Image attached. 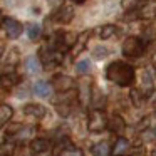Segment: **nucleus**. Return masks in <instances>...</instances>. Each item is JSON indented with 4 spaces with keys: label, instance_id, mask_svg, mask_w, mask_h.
<instances>
[{
    "label": "nucleus",
    "instance_id": "nucleus-1",
    "mask_svg": "<svg viewBox=\"0 0 156 156\" xmlns=\"http://www.w3.org/2000/svg\"><path fill=\"white\" fill-rule=\"evenodd\" d=\"M106 79L121 87H129L136 81V71L124 61H114L106 67Z\"/></svg>",
    "mask_w": 156,
    "mask_h": 156
},
{
    "label": "nucleus",
    "instance_id": "nucleus-2",
    "mask_svg": "<svg viewBox=\"0 0 156 156\" xmlns=\"http://www.w3.org/2000/svg\"><path fill=\"white\" fill-rule=\"evenodd\" d=\"M144 49H146V44L143 39L139 37H128L124 39L121 45V51H122V55L124 57H129V59H136V57H141L144 54Z\"/></svg>",
    "mask_w": 156,
    "mask_h": 156
},
{
    "label": "nucleus",
    "instance_id": "nucleus-3",
    "mask_svg": "<svg viewBox=\"0 0 156 156\" xmlns=\"http://www.w3.org/2000/svg\"><path fill=\"white\" fill-rule=\"evenodd\" d=\"M108 128V118L101 109H92L87 116V129L91 133H101Z\"/></svg>",
    "mask_w": 156,
    "mask_h": 156
},
{
    "label": "nucleus",
    "instance_id": "nucleus-4",
    "mask_svg": "<svg viewBox=\"0 0 156 156\" xmlns=\"http://www.w3.org/2000/svg\"><path fill=\"white\" fill-rule=\"evenodd\" d=\"M2 27H4V30H5V34H7L9 39L20 37L22 30H24V27H22L20 22L15 20V19H12V17H5L4 20H2Z\"/></svg>",
    "mask_w": 156,
    "mask_h": 156
},
{
    "label": "nucleus",
    "instance_id": "nucleus-5",
    "mask_svg": "<svg viewBox=\"0 0 156 156\" xmlns=\"http://www.w3.org/2000/svg\"><path fill=\"white\" fill-rule=\"evenodd\" d=\"M55 156H84V153H82L81 148H77V146L71 144V141L69 139H64V141H61L57 146H55Z\"/></svg>",
    "mask_w": 156,
    "mask_h": 156
},
{
    "label": "nucleus",
    "instance_id": "nucleus-6",
    "mask_svg": "<svg viewBox=\"0 0 156 156\" xmlns=\"http://www.w3.org/2000/svg\"><path fill=\"white\" fill-rule=\"evenodd\" d=\"M62 52L55 51L54 47H42L41 49V59L44 62V66H55L62 62Z\"/></svg>",
    "mask_w": 156,
    "mask_h": 156
},
{
    "label": "nucleus",
    "instance_id": "nucleus-7",
    "mask_svg": "<svg viewBox=\"0 0 156 156\" xmlns=\"http://www.w3.org/2000/svg\"><path fill=\"white\" fill-rule=\"evenodd\" d=\"M74 84H76L74 79L69 77V76H66V74H57V76L52 77V86H54L55 91H59V92L71 91V89L74 87Z\"/></svg>",
    "mask_w": 156,
    "mask_h": 156
},
{
    "label": "nucleus",
    "instance_id": "nucleus-8",
    "mask_svg": "<svg viewBox=\"0 0 156 156\" xmlns=\"http://www.w3.org/2000/svg\"><path fill=\"white\" fill-rule=\"evenodd\" d=\"M72 19H74V9L71 5H62L54 14V20H57L59 24H69Z\"/></svg>",
    "mask_w": 156,
    "mask_h": 156
},
{
    "label": "nucleus",
    "instance_id": "nucleus-9",
    "mask_svg": "<svg viewBox=\"0 0 156 156\" xmlns=\"http://www.w3.org/2000/svg\"><path fill=\"white\" fill-rule=\"evenodd\" d=\"M24 114L32 116V118H35V119H42L45 114H47V109H45L42 104L30 102V104H25L24 106Z\"/></svg>",
    "mask_w": 156,
    "mask_h": 156
},
{
    "label": "nucleus",
    "instance_id": "nucleus-10",
    "mask_svg": "<svg viewBox=\"0 0 156 156\" xmlns=\"http://www.w3.org/2000/svg\"><path fill=\"white\" fill-rule=\"evenodd\" d=\"M108 128H109L111 133L121 136L122 133H124V129H126V122H124V119H122L119 114H114L111 119H108Z\"/></svg>",
    "mask_w": 156,
    "mask_h": 156
},
{
    "label": "nucleus",
    "instance_id": "nucleus-11",
    "mask_svg": "<svg viewBox=\"0 0 156 156\" xmlns=\"http://www.w3.org/2000/svg\"><path fill=\"white\" fill-rule=\"evenodd\" d=\"M19 82H20V76L17 74V72H5V74L0 76V84H2V87L4 89H12L14 86H17Z\"/></svg>",
    "mask_w": 156,
    "mask_h": 156
},
{
    "label": "nucleus",
    "instance_id": "nucleus-12",
    "mask_svg": "<svg viewBox=\"0 0 156 156\" xmlns=\"http://www.w3.org/2000/svg\"><path fill=\"white\" fill-rule=\"evenodd\" d=\"M89 101H91L94 109H101L102 111V108L106 104V96L101 92V89L94 86V87H91V98H89Z\"/></svg>",
    "mask_w": 156,
    "mask_h": 156
},
{
    "label": "nucleus",
    "instance_id": "nucleus-13",
    "mask_svg": "<svg viewBox=\"0 0 156 156\" xmlns=\"http://www.w3.org/2000/svg\"><path fill=\"white\" fill-rule=\"evenodd\" d=\"M51 148V143L49 139H44V138H35L30 141V151L34 154H41V153H45L47 149Z\"/></svg>",
    "mask_w": 156,
    "mask_h": 156
},
{
    "label": "nucleus",
    "instance_id": "nucleus-14",
    "mask_svg": "<svg viewBox=\"0 0 156 156\" xmlns=\"http://www.w3.org/2000/svg\"><path fill=\"white\" fill-rule=\"evenodd\" d=\"M153 91H154V86H153V79L151 76H149L148 71H143V86H141V94L143 98H149V96L153 94Z\"/></svg>",
    "mask_w": 156,
    "mask_h": 156
},
{
    "label": "nucleus",
    "instance_id": "nucleus-15",
    "mask_svg": "<svg viewBox=\"0 0 156 156\" xmlns=\"http://www.w3.org/2000/svg\"><path fill=\"white\" fill-rule=\"evenodd\" d=\"M129 149V141L126 138H122V136H119L118 139H116V144L114 148H111V153L114 156H124V153Z\"/></svg>",
    "mask_w": 156,
    "mask_h": 156
},
{
    "label": "nucleus",
    "instance_id": "nucleus-16",
    "mask_svg": "<svg viewBox=\"0 0 156 156\" xmlns=\"http://www.w3.org/2000/svg\"><path fill=\"white\" fill-rule=\"evenodd\" d=\"M34 133H35L34 126H19L17 133L12 134V136H14V139H17V141H25V139H29Z\"/></svg>",
    "mask_w": 156,
    "mask_h": 156
},
{
    "label": "nucleus",
    "instance_id": "nucleus-17",
    "mask_svg": "<svg viewBox=\"0 0 156 156\" xmlns=\"http://www.w3.org/2000/svg\"><path fill=\"white\" fill-rule=\"evenodd\" d=\"M92 156H111V146L108 141H101L91 148Z\"/></svg>",
    "mask_w": 156,
    "mask_h": 156
},
{
    "label": "nucleus",
    "instance_id": "nucleus-18",
    "mask_svg": "<svg viewBox=\"0 0 156 156\" xmlns=\"http://www.w3.org/2000/svg\"><path fill=\"white\" fill-rule=\"evenodd\" d=\"M25 69H27V72H30V74H39V72L42 71V66H41L39 57L29 55V57L25 59Z\"/></svg>",
    "mask_w": 156,
    "mask_h": 156
},
{
    "label": "nucleus",
    "instance_id": "nucleus-19",
    "mask_svg": "<svg viewBox=\"0 0 156 156\" xmlns=\"http://www.w3.org/2000/svg\"><path fill=\"white\" fill-rule=\"evenodd\" d=\"M14 116V109L9 104H0V129L4 128Z\"/></svg>",
    "mask_w": 156,
    "mask_h": 156
},
{
    "label": "nucleus",
    "instance_id": "nucleus-20",
    "mask_svg": "<svg viewBox=\"0 0 156 156\" xmlns=\"http://www.w3.org/2000/svg\"><path fill=\"white\" fill-rule=\"evenodd\" d=\"M32 89H34V92L37 96H41V98H49V96H51V91H52L51 84L45 82V81H37Z\"/></svg>",
    "mask_w": 156,
    "mask_h": 156
},
{
    "label": "nucleus",
    "instance_id": "nucleus-21",
    "mask_svg": "<svg viewBox=\"0 0 156 156\" xmlns=\"http://www.w3.org/2000/svg\"><path fill=\"white\" fill-rule=\"evenodd\" d=\"M79 98L82 102H89V98H91V82H87L86 79L79 84Z\"/></svg>",
    "mask_w": 156,
    "mask_h": 156
},
{
    "label": "nucleus",
    "instance_id": "nucleus-22",
    "mask_svg": "<svg viewBox=\"0 0 156 156\" xmlns=\"http://www.w3.org/2000/svg\"><path fill=\"white\" fill-rule=\"evenodd\" d=\"M91 61L89 59H82V61H79L77 64H76V72L77 74H89V71H91Z\"/></svg>",
    "mask_w": 156,
    "mask_h": 156
},
{
    "label": "nucleus",
    "instance_id": "nucleus-23",
    "mask_svg": "<svg viewBox=\"0 0 156 156\" xmlns=\"http://www.w3.org/2000/svg\"><path fill=\"white\" fill-rule=\"evenodd\" d=\"M114 34H116V25H112V24L102 25V27H101V30H99V35H101V39H102V41H106V39L112 37Z\"/></svg>",
    "mask_w": 156,
    "mask_h": 156
},
{
    "label": "nucleus",
    "instance_id": "nucleus-24",
    "mask_svg": "<svg viewBox=\"0 0 156 156\" xmlns=\"http://www.w3.org/2000/svg\"><path fill=\"white\" fill-rule=\"evenodd\" d=\"M141 0H121V7L124 12H134Z\"/></svg>",
    "mask_w": 156,
    "mask_h": 156
},
{
    "label": "nucleus",
    "instance_id": "nucleus-25",
    "mask_svg": "<svg viewBox=\"0 0 156 156\" xmlns=\"http://www.w3.org/2000/svg\"><path fill=\"white\" fill-rule=\"evenodd\" d=\"M27 35L30 41H35V39L41 35V25L39 24H29L27 25Z\"/></svg>",
    "mask_w": 156,
    "mask_h": 156
},
{
    "label": "nucleus",
    "instance_id": "nucleus-26",
    "mask_svg": "<svg viewBox=\"0 0 156 156\" xmlns=\"http://www.w3.org/2000/svg\"><path fill=\"white\" fill-rule=\"evenodd\" d=\"M129 98H131V101H133V104L136 106V108H139V106L143 104V94L139 92V89H131L129 91Z\"/></svg>",
    "mask_w": 156,
    "mask_h": 156
},
{
    "label": "nucleus",
    "instance_id": "nucleus-27",
    "mask_svg": "<svg viewBox=\"0 0 156 156\" xmlns=\"http://www.w3.org/2000/svg\"><path fill=\"white\" fill-rule=\"evenodd\" d=\"M154 9H153V5H144V7H143L141 9V10H139L138 12V17L139 19H153V17H154Z\"/></svg>",
    "mask_w": 156,
    "mask_h": 156
},
{
    "label": "nucleus",
    "instance_id": "nucleus-28",
    "mask_svg": "<svg viewBox=\"0 0 156 156\" xmlns=\"http://www.w3.org/2000/svg\"><path fill=\"white\" fill-rule=\"evenodd\" d=\"M14 154V144L9 141L0 143V156H12Z\"/></svg>",
    "mask_w": 156,
    "mask_h": 156
},
{
    "label": "nucleus",
    "instance_id": "nucleus-29",
    "mask_svg": "<svg viewBox=\"0 0 156 156\" xmlns=\"http://www.w3.org/2000/svg\"><path fill=\"white\" fill-rule=\"evenodd\" d=\"M92 55H94V59L101 61V59H104L106 55H108V49H106L104 45H96V47L92 49Z\"/></svg>",
    "mask_w": 156,
    "mask_h": 156
},
{
    "label": "nucleus",
    "instance_id": "nucleus-30",
    "mask_svg": "<svg viewBox=\"0 0 156 156\" xmlns=\"http://www.w3.org/2000/svg\"><path fill=\"white\" fill-rule=\"evenodd\" d=\"M72 2H74V4H77V5H81V4H84L86 0H72Z\"/></svg>",
    "mask_w": 156,
    "mask_h": 156
},
{
    "label": "nucleus",
    "instance_id": "nucleus-31",
    "mask_svg": "<svg viewBox=\"0 0 156 156\" xmlns=\"http://www.w3.org/2000/svg\"><path fill=\"white\" fill-rule=\"evenodd\" d=\"M2 54H4V47L0 45V57H2Z\"/></svg>",
    "mask_w": 156,
    "mask_h": 156
},
{
    "label": "nucleus",
    "instance_id": "nucleus-32",
    "mask_svg": "<svg viewBox=\"0 0 156 156\" xmlns=\"http://www.w3.org/2000/svg\"><path fill=\"white\" fill-rule=\"evenodd\" d=\"M154 111H156V101H154Z\"/></svg>",
    "mask_w": 156,
    "mask_h": 156
},
{
    "label": "nucleus",
    "instance_id": "nucleus-33",
    "mask_svg": "<svg viewBox=\"0 0 156 156\" xmlns=\"http://www.w3.org/2000/svg\"><path fill=\"white\" fill-rule=\"evenodd\" d=\"M144 2H151V0H144Z\"/></svg>",
    "mask_w": 156,
    "mask_h": 156
},
{
    "label": "nucleus",
    "instance_id": "nucleus-34",
    "mask_svg": "<svg viewBox=\"0 0 156 156\" xmlns=\"http://www.w3.org/2000/svg\"><path fill=\"white\" fill-rule=\"evenodd\" d=\"M0 24H2V17H0Z\"/></svg>",
    "mask_w": 156,
    "mask_h": 156
},
{
    "label": "nucleus",
    "instance_id": "nucleus-35",
    "mask_svg": "<svg viewBox=\"0 0 156 156\" xmlns=\"http://www.w3.org/2000/svg\"><path fill=\"white\" fill-rule=\"evenodd\" d=\"M154 136H156V129H154Z\"/></svg>",
    "mask_w": 156,
    "mask_h": 156
}]
</instances>
